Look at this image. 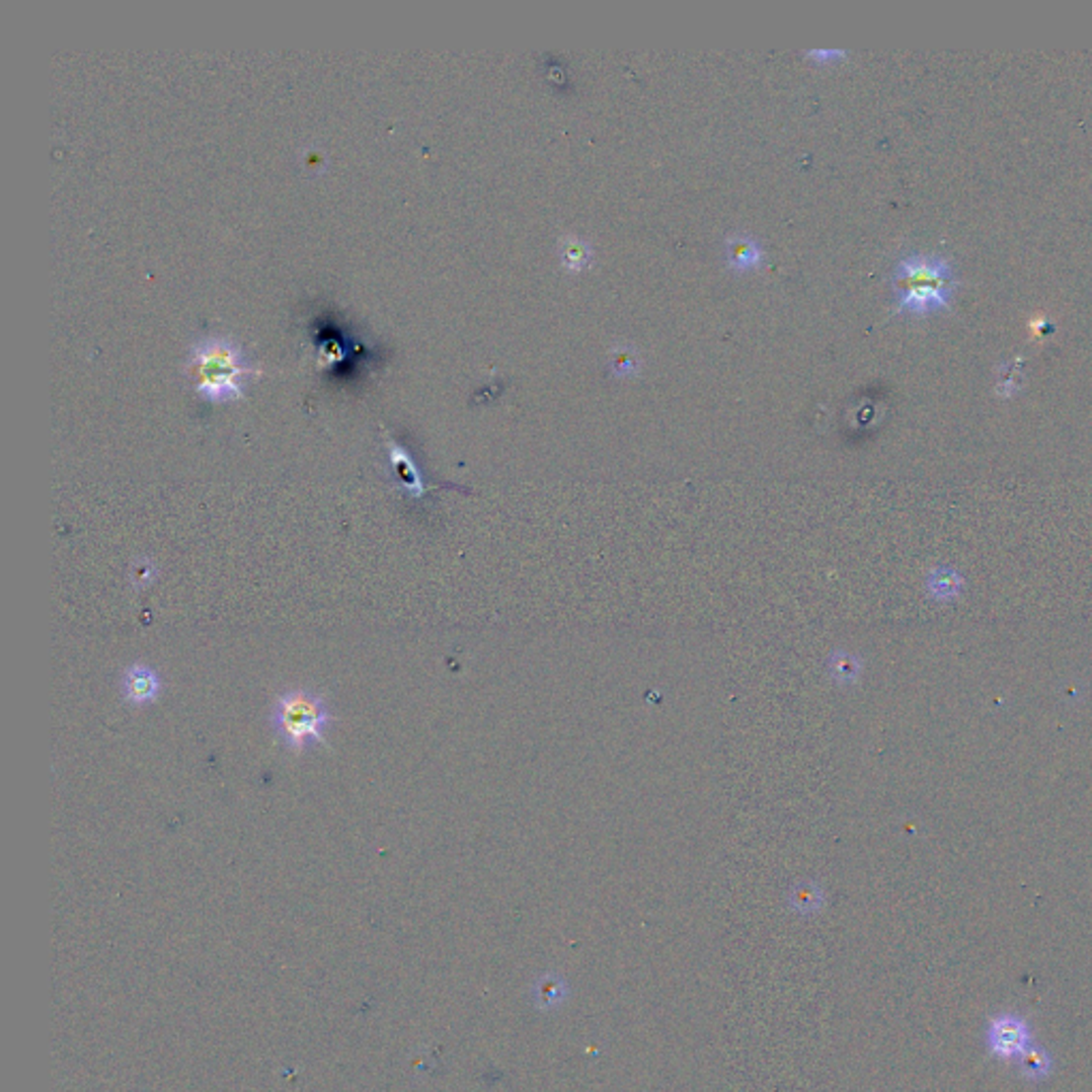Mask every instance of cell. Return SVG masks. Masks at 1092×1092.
I'll return each mask as SVG.
<instances>
[{"label": "cell", "instance_id": "obj_1", "mask_svg": "<svg viewBox=\"0 0 1092 1092\" xmlns=\"http://www.w3.org/2000/svg\"><path fill=\"white\" fill-rule=\"evenodd\" d=\"M186 374L198 395L220 404L244 397L248 380L259 374V365L233 338L205 333L191 344Z\"/></svg>", "mask_w": 1092, "mask_h": 1092}, {"label": "cell", "instance_id": "obj_2", "mask_svg": "<svg viewBox=\"0 0 1092 1092\" xmlns=\"http://www.w3.org/2000/svg\"><path fill=\"white\" fill-rule=\"evenodd\" d=\"M892 284L898 312L930 314L950 305L956 290V273L943 257L913 252L898 261Z\"/></svg>", "mask_w": 1092, "mask_h": 1092}, {"label": "cell", "instance_id": "obj_3", "mask_svg": "<svg viewBox=\"0 0 1092 1092\" xmlns=\"http://www.w3.org/2000/svg\"><path fill=\"white\" fill-rule=\"evenodd\" d=\"M333 715L321 694L310 689H288L272 709V728L288 751L301 753L308 744H325Z\"/></svg>", "mask_w": 1092, "mask_h": 1092}, {"label": "cell", "instance_id": "obj_4", "mask_svg": "<svg viewBox=\"0 0 1092 1092\" xmlns=\"http://www.w3.org/2000/svg\"><path fill=\"white\" fill-rule=\"evenodd\" d=\"M119 691L130 707L145 709L161 696L163 678L148 663H132L119 678Z\"/></svg>", "mask_w": 1092, "mask_h": 1092}, {"label": "cell", "instance_id": "obj_5", "mask_svg": "<svg viewBox=\"0 0 1092 1092\" xmlns=\"http://www.w3.org/2000/svg\"><path fill=\"white\" fill-rule=\"evenodd\" d=\"M386 450H389V468L397 489H402L408 498H415V500L423 498L428 487H425L421 470L417 468V463L412 459L408 448L404 444H399L397 439L386 435Z\"/></svg>", "mask_w": 1092, "mask_h": 1092}, {"label": "cell", "instance_id": "obj_6", "mask_svg": "<svg viewBox=\"0 0 1092 1092\" xmlns=\"http://www.w3.org/2000/svg\"><path fill=\"white\" fill-rule=\"evenodd\" d=\"M726 261L735 272H749L764 261V250L749 235H732L726 239Z\"/></svg>", "mask_w": 1092, "mask_h": 1092}, {"label": "cell", "instance_id": "obj_7", "mask_svg": "<svg viewBox=\"0 0 1092 1092\" xmlns=\"http://www.w3.org/2000/svg\"><path fill=\"white\" fill-rule=\"evenodd\" d=\"M559 259H562L566 270L583 272L585 268H589V263L593 259V250L587 242H583L581 237H566L564 242L559 244Z\"/></svg>", "mask_w": 1092, "mask_h": 1092}, {"label": "cell", "instance_id": "obj_8", "mask_svg": "<svg viewBox=\"0 0 1092 1092\" xmlns=\"http://www.w3.org/2000/svg\"><path fill=\"white\" fill-rule=\"evenodd\" d=\"M994 1044L1001 1048L1003 1052H1007V1054H1011V1052H1016L1018 1048H1022V1027L1020 1024H1009L1007 1027L1005 1024H998L996 1031H994Z\"/></svg>", "mask_w": 1092, "mask_h": 1092}, {"label": "cell", "instance_id": "obj_9", "mask_svg": "<svg viewBox=\"0 0 1092 1092\" xmlns=\"http://www.w3.org/2000/svg\"><path fill=\"white\" fill-rule=\"evenodd\" d=\"M130 579L137 589L148 587V585L156 579V566L150 562V559H139V562H135V566H132Z\"/></svg>", "mask_w": 1092, "mask_h": 1092}, {"label": "cell", "instance_id": "obj_10", "mask_svg": "<svg viewBox=\"0 0 1092 1092\" xmlns=\"http://www.w3.org/2000/svg\"><path fill=\"white\" fill-rule=\"evenodd\" d=\"M634 365H636V361H634V358H630L628 354L615 358V369L619 371V374H630V371L634 369Z\"/></svg>", "mask_w": 1092, "mask_h": 1092}, {"label": "cell", "instance_id": "obj_11", "mask_svg": "<svg viewBox=\"0 0 1092 1092\" xmlns=\"http://www.w3.org/2000/svg\"><path fill=\"white\" fill-rule=\"evenodd\" d=\"M809 56H811V58H832V56H841V51H832V49H830V51H825V49H814Z\"/></svg>", "mask_w": 1092, "mask_h": 1092}]
</instances>
